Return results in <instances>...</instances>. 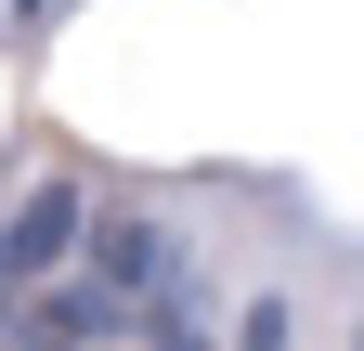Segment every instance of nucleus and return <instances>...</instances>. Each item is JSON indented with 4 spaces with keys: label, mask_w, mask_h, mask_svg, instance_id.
Listing matches in <instances>:
<instances>
[{
    "label": "nucleus",
    "mask_w": 364,
    "mask_h": 351,
    "mask_svg": "<svg viewBox=\"0 0 364 351\" xmlns=\"http://www.w3.org/2000/svg\"><path fill=\"white\" fill-rule=\"evenodd\" d=\"M78 234H91L78 183H26V195H14V222H0V274H14V286H26V274H53Z\"/></svg>",
    "instance_id": "nucleus-1"
}]
</instances>
